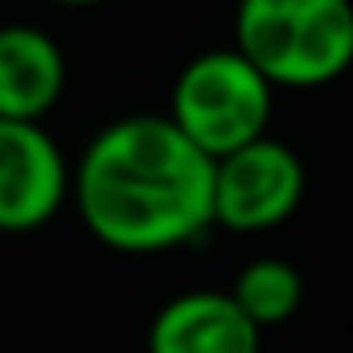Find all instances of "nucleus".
Instances as JSON below:
<instances>
[{
  "label": "nucleus",
  "mask_w": 353,
  "mask_h": 353,
  "mask_svg": "<svg viewBox=\"0 0 353 353\" xmlns=\"http://www.w3.org/2000/svg\"><path fill=\"white\" fill-rule=\"evenodd\" d=\"M70 197L103 247L123 255L173 251L214 226V161L169 115H123L83 148Z\"/></svg>",
  "instance_id": "nucleus-1"
},
{
  "label": "nucleus",
  "mask_w": 353,
  "mask_h": 353,
  "mask_svg": "<svg viewBox=\"0 0 353 353\" xmlns=\"http://www.w3.org/2000/svg\"><path fill=\"white\" fill-rule=\"evenodd\" d=\"M234 50L271 87H329L353 66V0H239Z\"/></svg>",
  "instance_id": "nucleus-2"
},
{
  "label": "nucleus",
  "mask_w": 353,
  "mask_h": 353,
  "mask_svg": "<svg viewBox=\"0 0 353 353\" xmlns=\"http://www.w3.org/2000/svg\"><path fill=\"white\" fill-rule=\"evenodd\" d=\"M275 87L234 50H205L181 66L169 99L173 128L210 161L267 136Z\"/></svg>",
  "instance_id": "nucleus-3"
},
{
  "label": "nucleus",
  "mask_w": 353,
  "mask_h": 353,
  "mask_svg": "<svg viewBox=\"0 0 353 353\" xmlns=\"http://www.w3.org/2000/svg\"><path fill=\"white\" fill-rule=\"evenodd\" d=\"M304 165L283 144L259 136L214 161V226L234 234H263L283 226L304 201Z\"/></svg>",
  "instance_id": "nucleus-4"
},
{
  "label": "nucleus",
  "mask_w": 353,
  "mask_h": 353,
  "mask_svg": "<svg viewBox=\"0 0 353 353\" xmlns=\"http://www.w3.org/2000/svg\"><path fill=\"white\" fill-rule=\"evenodd\" d=\"M70 197V161L41 123L0 119V234L54 222Z\"/></svg>",
  "instance_id": "nucleus-5"
},
{
  "label": "nucleus",
  "mask_w": 353,
  "mask_h": 353,
  "mask_svg": "<svg viewBox=\"0 0 353 353\" xmlns=\"http://www.w3.org/2000/svg\"><path fill=\"white\" fill-rule=\"evenodd\" d=\"M148 353H259V329L230 292L197 288L173 296L148 325Z\"/></svg>",
  "instance_id": "nucleus-6"
},
{
  "label": "nucleus",
  "mask_w": 353,
  "mask_h": 353,
  "mask_svg": "<svg viewBox=\"0 0 353 353\" xmlns=\"http://www.w3.org/2000/svg\"><path fill=\"white\" fill-rule=\"evenodd\" d=\"M66 90V54L37 25H0V119L41 123Z\"/></svg>",
  "instance_id": "nucleus-7"
},
{
  "label": "nucleus",
  "mask_w": 353,
  "mask_h": 353,
  "mask_svg": "<svg viewBox=\"0 0 353 353\" xmlns=\"http://www.w3.org/2000/svg\"><path fill=\"white\" fill-rule=\"evenodd\" d=\"M230 300L243 308V316L263 333L271 325H283L304 304V279L283 259H251L234 275Z\"/></svg>",
  "instance_id": "nucleus-8"
},
{
  "label": "nucleus",
  "mask_w": 353,
  "mask_h": 353,
  "mask_svg": "<svg viewBox=\"0 0 353 353\" xmlns=\"http://www.w3.org/2000/svg\"><path fill=\"white\" fill-rule=\"evenodd\" d=\"M50 4H62V8H94V4H107V0H50Z\"/></svg>",
  "instance_id": "nucleus-9"
}]
</instances>
